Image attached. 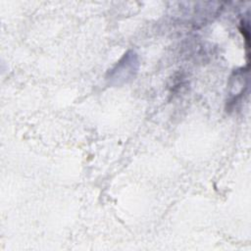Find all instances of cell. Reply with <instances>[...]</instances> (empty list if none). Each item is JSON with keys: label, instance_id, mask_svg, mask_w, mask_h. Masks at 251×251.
<instances>
[{"label": "cell", "instance_id": "6da1fadb", "mask_svg": "<svg viewBox=\"0 0 251 251\" xmlns=\"http://www.w3.org/2000/svg\"><path fill=\"white\" fill-rule=\"evenodd\" d=\"M134 58H135V54L132 52H128L125 54L124 58L112 70L111 78L124 79V81L129 78L133 75V72H136V68L134 67V65L137 62Z\"/></svg>", "mask_w": 251, "mask_h": 251}]
</instances>
